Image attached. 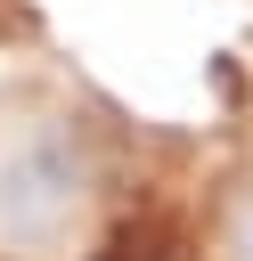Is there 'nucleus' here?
Wrapping results in <instances>:
<instances>
[{"instance_id": "obj_2", "label": "nucleus", "mask_w": 253, "mask_h": 261, "mask_svg": "<svg viewBox=\"0 0 253 261\" xmlns=\"http://www.w3.org/2000/svg\"><path fill=\"white\" fill-rule=\"evenodd\" d=\"M106 261H155V237H122V245H106Z\"/></svg>"}, {"instance_id": "obj_1", "label": "nucleus", "mask_w": 253, "mask_h": 261, "mask_svg": "<svg viewBox=\"0 0 253 261\" xmlns=\"http://www.w3.org/2000/svg\"><path fill=\"white\" fill-rule=\"evenodd\" d=\"M90 204V139L57 106L0 114V253H49Z\"/></svg>"}]
</instances>
